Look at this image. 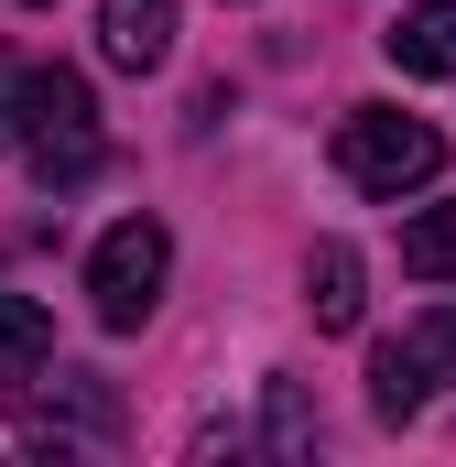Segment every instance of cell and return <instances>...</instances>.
<instances>
[{"mask_svg": "<svg viewBox=\"0 0 456 467\" xmlns=\"http://www.w3.org/2000/svg\"><path fill=\"white\" fill-rule=\"evenodd\" d=\"M11 152H22L44 185H88V174H98L109 141H98V99H88L77 66H33V77H22V141H11Z\"/></svg>", "mask_w": 456, "mask_h": 467, "instance_id": "6da1fadb", "label": "cell"}, {"mask_svg": "<svg viewBox=\"0 0 456 467\" xmlns=\"http://www.w3.org/2000/svg\"><path fill=\"white\" fill-rule=\"evenodd\" d=\"M337 174L358 185V196H413V185H435V174H446V130L369 99V109L337 119Z\"/></svg>", "mask_w": 456, "mask_h": 467, "instance_id": "7a4b0ae2", "label": "cell"}, {"mask_svg": "<svg viewBox=\"0 0 456 467\" xmlns=\"http://www.w3.org/2000/svg\"><path fill=\"white\" fill-rule=\"evenodd\" d=\"M163 272H174V239H163V218H119L98 250H88V305H98V327H141L152 305H163Z\"/></svg>", "mask_w": 456, "mask_h": 467, "instance_id": "3957f363", "label": "cell"}, {"mask_svg": "<svg viewBox=\"0 0 456 467\" xmlns=\"http://www.w3.org/2000/svg\"><path fill=\"white\" fill-rule=\"evenodd\" d=\"M109 435H119V402L88 380V369H66L55 391L22 402V446H55V457H66V446H109Z\"/></svg>", "mask_w": 456, "mask_h": 467, "instance_id": "277c9868", "label": "cell"}, {"mask_svg": "<svg viewBox=\"0 0 456 467\" xmlns=\"http://www.w3.org/2000/svg\"><path fill=\"white\" fill-rule=\"evenodd\" d=\"M98 55L130 66V77H152L174 55V0H98Z\"/></svg>", "mask_w": 456, "mask_h": 467, "instance_id": "5b68a950", "label": "cell"}, {"mask_svg": "<svg viewBox=\"0 0 456 467\" xmlns=\"http://www.w3.org/2000/svg\"><path fill=\"white\" fill-rule=\"evenodd\" d=\"M380 44H391V66H402V77H456V0H413Z\"/></svg>", "mask_w": 456, "mask_h": 467, "instance_id": "8992f818", "label": "cell"}, {"mask_svg": "<svg viewBox=\"0 0 456 467\" xmlns=\"http://www.w3.org/2000/svg\"><path fill=\"white\" fill-rule=\"evenodd\" d=\"M424 402H435V369H424V348H413V337L369 348V413H380V424H413Z\"/></svg>", "mask_w": 456, "mask_h": 467, "instance_id": "52a82bcc", "label": "cell"}, {"mask_svg": "<svg viewBox=\"0 0 456 467\" xmlns=\"http://www.w3.org/2000/svg\"><path fill=\"white\" fill-rule=\"evenodd\" d=\"M55 358V316L33 305V294H0V380L11 391H33V369Z\"/></svg>", "mask_w": 456, "mask_h": 467, "instance_id": "ba28073f", "label": "cell"}, {"mask_svg": "<svg viewBox=\"0 0 456 467\" xmlns=\"http://www.w3.org/2000/svg\"><path fill=\"white\" fill-rule=\"evenodd\" d=\"M305 305H316V327H358V250L347 239H316V261H305Z\"/></svg>", "mask_w": 456, "mask_h": 467, "instance_id": "9c48e42d", "label": "cell"}, {"mask_svg": "<svg viewBox=\"0 0 456 467\" xmlns=\"http://www.w3.org/2000/svg\"><path fill=\"white\" fill-rule=\"evenodd\" d=\"M402 272H413V283H456V207H424V218L402 229Z\"/></svg>", "mask_w": 456, "mask_h": 467, "instance_id": "30bf717a", "label": "cell"}, {"mask_svg": "<svg viewBox=\"0 0 456 467\" xmlns=\"http://www.w3.org/2000/svg\"><path fill=\"white\" fill-rule=\"evenodd\" d=\"M272 446L294 457V446H316V413H305V391L294 380H272Z\"/></svg>", "mask_w": 456, "mask_h": 467, "instance_id": "8fae6325", "label": "cell"}, {"mask_svg": "<svg viewBox=\"0 0 456 467\" xmlns=\"http://www.w3.org/2000/svg\"><path fill=\"white\" fill-rule=\"evenodd\" d=\"M413 348H424V369H435V380H456V305H435V316L413 327Z\"/></svg>", "mask_w": 456, "mask_h": 467, "instance_id": "7c38bea8", "label": "cell"}, {"mask_svg": "<svg viewBox=\"0 0 456 467\" xmlns=\"http://www.w3.org/2000/svg\"><path fill=\"white\" fill-rule=\"evenodd\" d=\"M22 77H33V66H22V55H0V152L22 141Z\"/></svg>", "mask_w": 456, "mask_h": 467, "instance_id": "4fadbf2b", "label": "cell"}, {"mask_svg": "<svg viewBox=\"0 0 456 467\" xmlns=\"http://www.w3.org/2000/svg\"><path fill=\"white\" fill-rule=\"evenodd\" d=\"M22 11H55V0H22Z\"/></svg>", "mask_w": 456, "mask_h": 467, "instance_id": "5bb4252c", "label": "cell"}]
</instances>
